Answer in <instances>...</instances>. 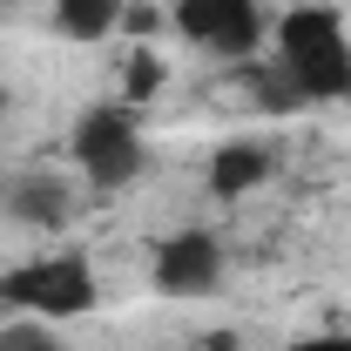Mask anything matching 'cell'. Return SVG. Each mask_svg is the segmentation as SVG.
Listing matches in <instances>:
<instances>
[{"label":"cell","mask_w":351,"mask_h":351,"mask_svg":"<svg viewBox=\"0 0 351 351\" xmlns=\"http://www.w3.org/2000/svg\"><path fill=\"white\" fill-rule=\"evenodd\" d=\"M277 54H284V75L298 82L304 101L351 95V41L331 7H291L277 21Z\"/></svg>","instance_id":"obj_1"},{"label":"cell","mask_w":351,"mask_h":351,"mask_svg":"<svg viewBox=\"0 0 351 351\" xmlns=\"http://www.w3.org/2000/svg\"><path fill=\"white\" fill-rule=\"evenodd\" d=\"M75 162L95 189H122L142 169V135H135L129 101H108V108H88L75 122Z\"/></svg>","instance_id":"obj_2"},{"label":"cell","mask_w":351,"mask_h":351,"mask_svg":"<svg viewBox=\"0 0 351 351\" xmlns=\"http://www.w3.org/2000/svg\"><path fill=\"white\" fill-rule=\"evenodd\" d=\"M0 298L41 311V317H82V311L95 304V263H88L82 250L47 257V263H21V270L0 284Z\"/></svg>","instance_id":"obj_3"},{"label":"cell","mask_w":351,"mask_h":351,"mask_svg":"<svg viewBox=\"0 0 351 351\" xmlns=\"http://www.w3.org/2000/svg\"><path fill=\"white\" fill-rule=\"evenodd\" d=\"M176 27L217 54H237V61H250V47L263 41L257 0H176Z\"/></svg>","instance_id":"obj_4"},{"label":"cell","mask_w":351,"mask_h":351,"mask_svg":"<svg viewBox=\"0 0 351 351\" xmlns=\"http://www.w3.org/2000/svg\"><path fill=\"white\" fill-rule=\"evenodd\" d=\"M223 284V243L210 230H176L156 250V291L162 298H210Z\"/></svg>","instance_id":"obj_5"},{"label":"cell","mask_w":351,"mask_h":351,"mask_svg":"<svg viewBox=\"0 0 351 351\" xmlns=\"http://www.w3.org/2000/svg\"><path fill=\"white\" fill-rule=\"evenodd\" d=\"M7 210H14L21 223H41V230L68 223V176H47V169L21 176V182L7 189Z\"/></svg>","instance_id":"obj_6"},{"label":"cell","mask_w":351,"mask_h":351,"mask_svg":"<svg viewBox=\"0 0 351 351\" xmlns=\"http://www.w3.org/2000/svg\"><path fill=\"white\" fill-rule=\"evenodd\" d=\"M263 176H270V149L263 142H223L210 156V189L217 196H250Z\"/></svg>","instance_id":"obj_7"},{"label":"cell","mask_w":351,"mask_h":351,"mask_svg":"<svg viewBox=\"0 0 351 351\" xmlns=\"http://www.w3.org/2000/svg\"><path fill=\"white\" fill-rule=\"evenodd\" d=\"M115 0H54V27L68 34V41H101L108 27H115Z\"/></svg>","instance_id":"obj_8"},{"label":"cell","mask_w":351,"mask_h":351,"mask_svg":"<svg viewBox=\"0 0 351 351\" xmlns=\"http://www.w3.org/2000/svg\"><path fill=\"white\" fill-rule=\"evenodd\" d=\"M243 75L257 82V101L270 108V115H284V108H298V101H304V95H298V82H291L284 68H243Z\"/></svg>","instance_id":"obj_9"},{"label":"cell","mask_w":351,"mask_h":351,"mask_svg":"<svg viewBox=\"0 0 351 351\" xmlns=\"http://www.w3.org/2000/svg\"><path fill=\"white\" fill-rule=\"evenodd\" d=\"M0 351H61L47 324H0Z\"/></svg>","instance_id":"obj_10"},{"label":"cell","mask_w":351,"mask_h":351,"mask_svg":"<svg viewBox=\"0 0 351 351\" xmlns=\"http://www.w3.org/2000/svg\"><path fill=\"white\" fill-rule=\"evenodd\" d=\"M156 88H162V61H156V54L142 47V54L129 61V101H149Z\"/></svg>","instance_id":"obj_11"},{"label":"cell","mask_w":351,"mask_h":351,"mask_svg":"<svg viewBox=\"0 0 351 351\" xmlns=\"http://www.w3.org/2000/svg\"><path fill=\"white\" fill-rule=\"evenodd\" d=\"M291 351H351V338H304V345H291Z\"/></svg>","instance_id":"obj_12"}]
</instances>
